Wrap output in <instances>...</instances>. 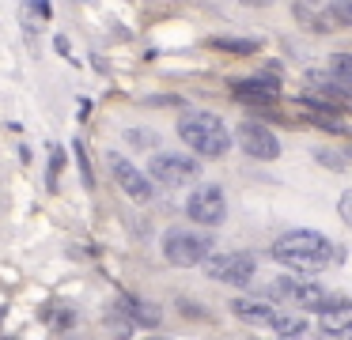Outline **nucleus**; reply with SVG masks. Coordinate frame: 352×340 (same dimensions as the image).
I'll use <instances>...</instances> for the list:
<instances>
[{
    "instance_id": "nucleus-1",
    "label": "nucleus",
    "mask_w": 352,
    "mask_h": 340,
    "mask_svg": "<svg viewBox=\"0 0 352 340\" xmlns=\"http://www.w3.org/2000/svg\"><path fill=\"white\" fill-rule=\"evenodd\" d=\"M269 257H273L276 264H284V269H292V272H322L329 261H341L337 246L326 234L303 231V227L280 234V238L273 242V249H269Z\"/></svg>"
},
{
    "instance_id": "nucleus-2",
    "label": "nucleus",
    "mask_w": 352,
    "mask_h": 340,
    "mask_svg": "<svg viewBox=\"0 0 352 340\" xmlns=\"http://www.w3.org/2000/svg\"><path fill=\"white\" fill-rule=\"evenodd\" d=\"M175 128H178V140L197 159H223L231 151V133L212 110H186Z\"/></svg>"
},
{
    "instance_id": "nucleus-3",
    "label": "nucleus",
    "mask_w": 352,
    "mask_h": 340,
    "mask_svg": "<svg viewBox=\"0 0 352 340\" xmlns=\"http://www.w3.org/2000/svg\"><path fill=\"white\" fill-rule=\"evenodd\" d=\"M269 302H288L292 310H318L329 306V295L318 280H303V276H276L273 284L265 287Z\"/></svg>"
},
{
    "instance_id": "nucleus-4",
    "label": "nucleus",
    "mask_w": 352,
    "mask_h": 340,
    "mask_svg": "<svg viewBox=\"0 0 352 340\" xmlns=\"http://www.w3.org/2000/svg\"><path fill=\"white\" fill-rule=\"evenodd\" d=\"M148 178L163 189H182L201 178V159L197 155H178V151H155L148 159Z\"/></svg>"
},
{
    "instance_id": "nucleus-5",
    "label": "nucleus",
    "mask_w": 352,
    "mask_h": 340,
    "mask_svg": "<svg viewBox=\"0 0 352 340\" xmlns=\"http://www.w3.org/2000/svg\"><path fill=\"white\" fill-rule=\"evenodd\" d=\"M212 242L197 231H167L163 234V257H167L175 269H193V264H205Z\"/></svg>"
},
{
    "instance_id": "nucleus-6",
    "label": "nucleus",
    "mask_w": 352,
    "mask_h": 340,
    "mask_svg": "<svg viewBox=\"0 0 352 340\" xmlns=\"http://www.w3.org/2000/svg\"><path fill=\"white\" fill-rule=\"evenodd\" d=\"M254 257L250 253H239V249H231V253H212L205 261V272L208 280H216V284H231V287H246L254 280Z\"/></svg>"
},
{
    "instance_id": "nucleus-7",
    "label": "nucleus",
    "mask_w": 352,
    "mask_h": 340,
    "mask_svg": "<svg viewBox=\"0 0 352 340\" xmlns=\"http://www.w3.org/2000/svg\"><path fill=\"white\" fill-rule=\"evenodd\" d=\"M110 174H114V181H118V189H122L129 201H140V204H148L155 196V181L148 178L144 170H140L137 163H129L125 155H118V151H110Z\"/></svg>"
},
{
    "instance_id": "nucleus-8",
    "label": "nucleus",
    "mask_w": 352,
    "mask_h": 340,
    "mask_svg": "<svg viewBox=\"0 0 352 340\" xmlns=\"http://www.w3.org/2000/svg\"><path fill=\"white\" fill-rule=\"evenodd\" d=\"M186 216L201 227H220L228 219V196H223L220 185H201L190 193L186 201Z\"/></svg>"
},
{
    "instance_id": "nucleus-9",
    "label": "nucleus",
    "mask_w": 352,
    "mask_h": 340,
    "mask_svg": "<svg viewBox=\"0 0 352 340\" xmlns=\"http://www.w3.org/2000/svg\"><path fill=\"white\" fill-rule=\"evenodd\" d=\"M239 148H243L250 159H261V163H273V159L280 155V140L273 136V128L258 125V121L239 125Z\"/></svg>"
},
{
    "instance_id": "nucleus-10",
    "label": "nucleus",
    "mask_w": 352,
    "mask_h": 340,
    "mask_svg": "<svg viewBox=\"0 0 352 340\" xmlns=\"http://www.w3.org/2000/svg\"><path fill=\"white\" fill-rule=\"evenodd\" d=\"M318 329L333 340H352V302H329V306H322Z\"/></svg>"
},
{
    "instance_id": "nucleus-11",
    "label": "nucleus",
    "mask_w": 352,
    "mask_h": 340,
    "mask_svg": "<svg viewBox=\"0 0 352 340\" xmlns=\"http://www.w3.org/2000/svg\"><path fill=\"white\" fill-rule=\"evenodd\" d=\"M231 310H235L239 321H246V325H265V329L273 325V317L280 314V310H276L269 299H261V295H254V299H250V295H243V299L231 302Z\"/></svg>"
},
{
    "instance_id": "nucleus-12",
    "label": "nucleus",
    "mask_w": 352,
    "mask_h": 340,
    "mask_svg": "<svg viewBox=\"0 0 352 340\" xmlns=\"http://www.w3.org/2000/svg\"><path fill=\"white\" fill-rule=\"evenodd\" d=\"M231 95L243 98V102H273L276 95H280V83L273 80V76H254V80H235L231 83Z\"/></svg>"
},
{
    "instance_id": "nucleus-13",
    "label": "nucleus",
    "mask_w": 352,
    "mask_h": 340,
    "mask_svg": "<svg viewBox=\"0 0 352 340\" xmlns=\"http://www.w3.org/2000/svg\"><path fill=\"white\" fill-rule=\"evenodd\" d=\"M269 329H273L280 340H288V337H303L307 317H303V314H292V310H280V314L273 317V325H269Z\"/></svg>"
},
{
    "instance_id": "nucleus-14",
    "label": "nucleus",
    "mask_w": 352,
    "mask_h": 340,
    "mask_svg": "<svg viewBox=\"0 0 352 340\" xmlns=\"http://www.w3.org/2000/svg\"><path fill=\"white\" fill-rule=\"evenodd\" d=\"M212 45L223 53H258L261 49V42H254V38H212Z\"/></svg>"
},
{
    "instance_id": "nucleus-15",
    "label": "nucleus",
    "mask_w": 352,
    "mask_h": 340,
    "mask_svg": "<svg viewBox=\"0 0 352 340\" xmlns=\"http://www.w3.org/2000/svg\"><path fill=\"white\" fill-rule=\"evenodd\" d=\"M329 72L352 87V53H333V57H329Z\"/></svg>"
},
{
    "instance_id": "nucleus-16",
    "label": "nucleus",
    "mask_w": 352,
    "mask_h": 340,
    "mask_svg": "<svg viewBox=\"0 0 352 340\" xmlns=\"http://www.w3.org/2000/svg\"><path fill=\"white\" fill-rule=\"evenodd\" d=\"M133 306V317L137 321H144V325H160V310L152 306V302H129Z\"/></svg>"
},
{
    "instance_id": "nucleus-17",
    "label": "nucleus",
    "mask_w": 352,
    "mask_h": 340,
    "mask_svg": "<svg viewBox=\"0 0 352 340\" xmlns=\"http://www.w3.org/2000/svg\"><path fill=\"white\" fill-rule=\"evenodd\" d=\"M314 159H318V163H326L329 170H344V159L333 155V151H314Z\"/></svg>"
},
{
    "instance_id": "nucleus-18",
    "label": "nucleus",
    "mask_w": 352,
    "mask_h": 340,
    "mask_svg": "<svg viewBox=\"0 0 352 340\" xmlns=\"http://www.w3.org/2000/svg\"><path fill=\"white\" fill-rule=\"evenodd\" d=\"M333 15H337L341 23H349V27H352V0H333Z\"/></svg>"
},
{
    "instance_id": "nucleus-19",
    "label": "nucleus",
    "mask_w": 352,
    "mask_h": 340,
    "mask_svg": "<svg viewBox=\"0 0 352 340\" xmlns=\"http://www.w3.org/2000/svg\"><path fill=\"white\" fill-rule=\"evenodd\" d=\"M337 212H341V219L352 227V189H349V193H341V201H337Z\"/></svg>"
},
{
    "instance_id": "nucleus-20",
    "label": "nucleus",
    "mask_w": 352,
    "mask_h": 340,
    "mask_svg": "<svg viewBox=\"0 0 352 340\" xmlns=\"http://www.w3.org/2000/svg\"><path fill=\"white\" fill-rule=\"evenodd\" d=\"M61 163H65L61 148H54V163H50V185H57V178H61Z\"/></svg>"
},
{
    "instance_id": "nucleus-21",
    "label": "nucleus",
    "mask_w": 352,
    "mask_h": 340,
    "mask_svg": "<svg viewBox=\"0 0 352 340\" xmlns=\"http://www.w3.org/2000/svg\"><path fill=\"white\" fill-rule=\"evenodd\" d=\"M72 151H76V159H80V170H84V181H87V185H91V166H87V151H84V144H76V148H72Z\"/></svg>"
},
{
    "instance_id": "nucleus-22",
    "label": "nucleus",
    "mask_w": 352,
    "mask_h": 340,
    "mask_svg": "<svg viewBox=\"0 0 352 340\" xmlns=\"http://www.w3.org/2000/svg\"><path fill=\"white\" fill-rule=\"evenodd\" d=\"M31 12L38 15V19H50V15H54V8H50V0H31Z\"/></svg>"
},
{
    "instance_id": "nucleus-23",
    "label": "nucleus",
    "mask_w": 352,
    "mask_h": 340,
    "mask_svg": "<svg viewBox=\"0 0 352 340\" xmlns=\"http://www.w3.org/2000/svg\"><path fill=\"white\" fill-rule=\"evenodd\" d=\"M129 140H133V144H152V136H144V133H129Z\"/></svg>"
},
{
    "instance_id": "nucleus-24",
    "label": "nucleus",
    "mask_w": 352,
    "mask_h": 340,
    "mask_svg": "<svg viewBox=\"0 0 352 340\" xmlns=\"http://www.w3.org/2000/svg\"><path fill=\"white\" fill-rule=\"evenodd\" d=\"M344 159H352V148H349V151H344Z\"/></svg>"
},
{
    "instance_id": "nucleus-25",
    "label": "nucleus",
    "mask_w": 352,
    "mask_h": 340,
    "mask_svg": "<svg viewBox=\"0 0 352 340\" xmlns=\"http://www.w3.org/2000/svg\"><path fill=\"white\" fill-rule=\"evenodd\" d=\"M152 340H163V337H152Z\"/></svg>"
}]
</instances>
